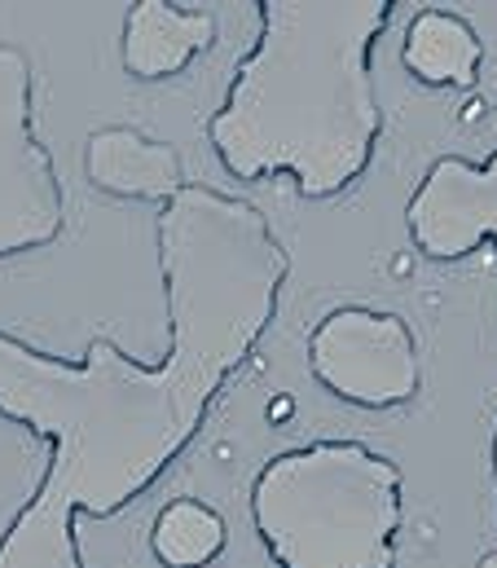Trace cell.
Returning a JSON list of instances; mask_svg holds the SVG:
<instances>
[{
    "label": "cell",
    "instance_id": "6da1fadb",
    "mask_svg": "<svg viewBox=\"0 0 497 568\" xmlns=\"http://www.w3.org/2000/svg\"><path fill=\"white\" fill-rule=\"evenodd\" d=\"M168 353L136 362L93 335L62 362L0 331V419L49 445L44 476L0 534V568H84L75 520L145 498L199 440L282 308L291 256L268 216L216 185H190L154 216Z\"/></svg>",
    "mask_w": 497,
    "mask_h": 568
},
{
    "label": "cell",
    "instance_id": "7a4b0ae2",
    "mask_svg": "<svg viewBox=\"0 0 497 568\" xmlns=\"http://www.w3.org/2000/svg\"><path fill=\"white\" fill-rule=\"evenodd\" d=\"M396 0H255L260 36L234 67L207 145L234 181L291 176L300 199H335L383 142L374 49Z\"/></svg>",
    "mask_w": 497,
    "mask_h": 568
},
{
    "label": "cell",
    "instance_id": "3957f363",
    "mask_svg": "<svg viewBox=\"0 0 497 568\" xmlns=\"http://www.w3.org/2000/svg\"><path fill=\"white\" fill-rule=\"evenodd\" d=\"M251 529L277 568H396L405 529L400 467L366 440H308L251 480Z\"/></svg>",
    "mask_w": 497,
    "mask_h": 568
},
{
    "label": "cell",
    "instance_id": "277c9868",
    "mask_svg": "<svg viewBox=\"0 0 497 568\" xmlns=\"http://www.w3.org/2000/svg\"><path fill=\"white\" fill-rule=\"evenodd\" d=\"M62 234L67 190L36 133V71L18 44H0V261L44 252Z\"/></svg>",
    "mask_w": 497,
    "mask_h": 568
},
{
    "label": "cell",
    "instance_id": "5b68a950",
    "mask_svg": "<svg viewBox=\"0 0 497 568\" xmlns=\"http://www.w3.org/2000/svg\"><path fill=\"white\" fill-rule=\"evenodd\" d=\"M313 379L357 410L409 406L423 388L418 335L400 313L371 304L331 308L308 335Z\"/></svg>",
    "mask_w": 497,
    "mask_h": 568
},
{
    "label": "cell",
    "instance_id": "8992f818",
    "mask_svg": "<svg viewBox=\"0 0 497 568\" xmlns=\"http://www.w3.org/2000/svg\"><path fill=\"white\" fill-rule=\"evenodd\" d=\"M405 234L418 256L436 265L467 261L476 252H494L497 265V150L489 159L440 154L414 185L405 203ZM489 471H494L497 503V424L489 436ZM476 568H497V551H489Z\"/></svg>",
    "mask_w": 497,
    "mask_h": 568
},
{
    "label": "cell",
    "instance_id": "52a82bcc",
    "mask_svg": "<svg viewBox=\"0 0 497 568\" xmlns=\"http://www.w3.org/2000/svg\"><path fill=\"white\" fill-rule=\"evenodd\" d=\"M221 36L212 9H181L168 0H136L124 13L120 62L136 84H163L185 75Z\"/></svg>",
    "mask_w": 497,
    "mask_h": 568
},
{
    "label": "cell",
    "instance_id": "ba28073f",
    "mask_svg": "<svg viewBox=\"0 0 497 568\" xmlns=\"http://www.w3.org/2000/svg\"><path fill=\"white\" fill-rule=\"evenodd\" d=\"M84 176L98 194L124 203H168L185 190V163L172 142H159L141 129L111 124L89 133L84 142Z\"/></svg>",
    "mask_w": 497,
    "mask_h": 568
},
{
    "label": "cell",
    "instance_id": "9c48e42d",
    "mask_svg": "<svg viewBox=\"0 0 497 568\" xmlns=\"http://www.w3.org/2000/svg\"><path fill=\"white\" fill-rule=\"evenodd\" d=\"M400 62L414 80H423L432 89H467L480 75L485 40L454 9H418L409 18Z\"/></svg>",
    "mask_w": 497,
    "mask_h": 568
},
{
    "label": "cell",
    "instance_id": "30bf717a",
    "mask_svg": "<svg viewBox=\"0 0 497 568\" xmlns=\"http://www.w3.org/2000/svg\"><path fill=\"white\" fill-rule=\"evenodd\" d=\"M230 525L203 498H172L150 525V556L159 568H207L225 556Z\"/></svg>",
    "mask_w": 497,
    "mask_h": 568
}]
</instances>
